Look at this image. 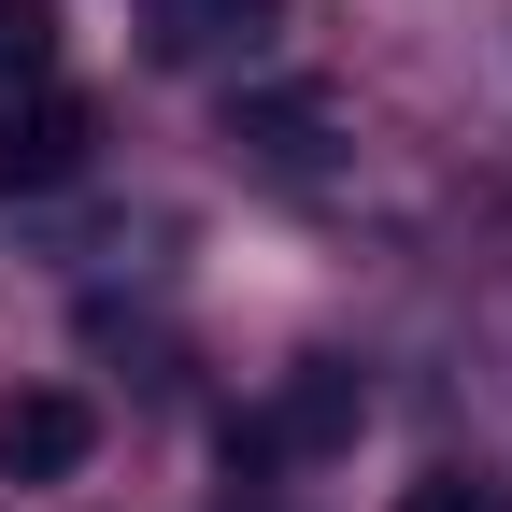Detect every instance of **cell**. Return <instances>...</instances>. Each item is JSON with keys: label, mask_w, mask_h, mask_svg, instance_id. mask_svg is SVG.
Returning <instances> with one entry per match:
<instances>
[{"label": "cell", "mask_w": 512, "mask_h": 512, "mask_svg": "<svg viewBox=\"0 0 512 512\" xmlns=\"http://www.w3.org/2000/svg\"><path fill=\"white\" fill-rule=\"evenodd\" d=\"M86 441H100V413L72 384H29V399H0V484H72Z\"/></svg>", "instance_id": "1"}, {"label": "cell", "mask_w": 512, "mask_h": 512, "mask_svg": "<svg viewBox=\"0 0 512 512\" xmlns=\"http://www.w3.org/2000/svg\"><path fill=\"white\" fill-rule=\"evenodd\" d=\"M86 171V100H0V185H72Z\"/></svg>", "instance_id": "2"}, {"label": "cell", "mask_w": 512, "mask_h": 512, "mask_svg": "<svg viewBox=\"0 0 512 512\" xmlns=\"http://www.w3.org/2000/svg\"><path fill=\"white\" fill-rule=\"evenodd\" d=\"M356 413H370V399H356V370H299V384H285V413L256 427V456H328V441H356Z\"/></svg>", "instance_id": "3"}, {"label": "cell", "mask_w": 512, "mask_h": 512, "mask_svg": "<svg viewBox=\"0 0 512 512\" xmlns=\"http://www.w3.org/2000/svg\"><path fill=\"white\" fill-rule=\"evenodd\" d=\"M242 143H271L285 171H313V157H328V100H313V86H256L242 100Z\"/></svg>", "instance_id": "4"}, {"label": "cell", "mask_w": 512, "mask_h": 512, "mask_svg": "<svg viewBox=\"0 0 512 512\" xmlns=\"http://www.w3.org/2000/svg\"><path fill=\"white\" fill-rule=\"evenodd\" d=\"M228 29L256 43V29H271V0H157V43H171V57H200V43H228Z\"/></svg>", "instance_id": "5"}, {"label": "cell", "mask_w": 512, "mask_h": 512, "mask_svg": "<svg viewBox=\"0 0 512 512\" xmlns=\"http://www.w3.org/2000/svg\"><path fill=\"white\" fill-rule=\"evenodd\" d=\"M43 43H57V15H43V0H0V100L43 72Z\"/></svg>", "instance_id": "6"}, {"label": "cell", "mask_w": 512, "mask_h": 512, "mask_svg": "<svg viewBox=\"0 0 512 512\" xmlns=\"http://www.w3.org/2000/svg\"><path fill=\"white\" fill-rule=\"evenodd\" d=\"M399 512H498L470 470H427V484H399Z\"/></svg>", "instance_id": "7"}]
</instances>
